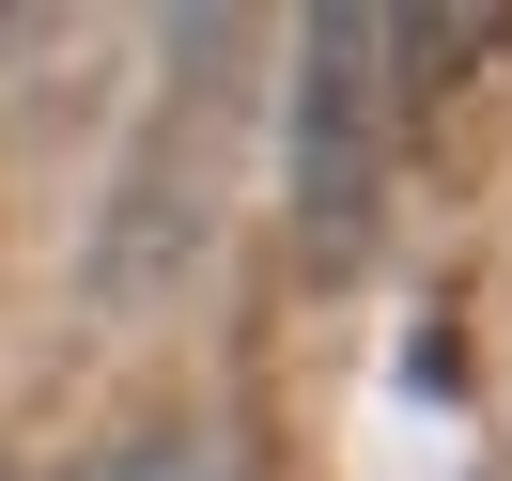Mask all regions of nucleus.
<instances>
[{
  "instance_id": "obj_1",
  "label": "nucleus",
  "mask_w": 512,
  "mask_h": 481,
  "mask_svg": "<svg viewBox=\"0 0 512 481\" xmlns=\"http://www.w3.org/2000/svg\"><path fill=\"white\" fill-rule=\"evenodd\" d=\"M419 63H435V32H404V16H311V47H295V233L326 280H357L388 233Z\"/></svg>"
},
{
  "instance_id": "obj_2",
  "label": "nucleus",
  "mask_w": 512,
  "mask_h": 481,
  "mask_svg": "<svg viewBox=\"0 0 512 481\" xmlns=\"http://www.w3.org/2000/svg\"><path fill=\"white\" fill-rule=\"evenodd\" d=\"M78 481H233L218 466V435H187V419H156V435H125V450H94Z\"/></svg>"
}]
</instances>
